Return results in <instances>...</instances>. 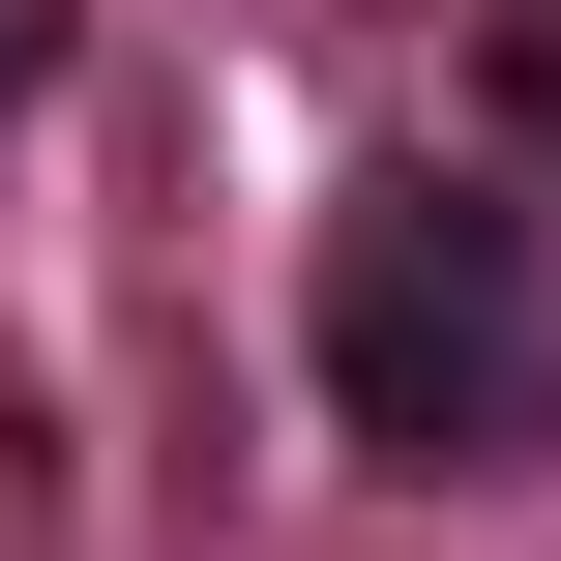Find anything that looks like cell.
Wrapping results in <instances>:
<instances>
[{"mask_svg": "<svg viewBox=\"0 0 561 561\" xmlns=\"http://www.w3.org/2000/svg\"><path fill=\"white\" fill-rule=\"evenodd\" d=\"M296 385H325V444H385V473H533L561 444V266H533V207H503L473 148L325 178V237H296Z\"/></svg>", "mask_w": 561, "mask_h": 561, "instance_id": "cell-1", "label": "cell"}, {"mask_svg": "<svg viewBox=\"0 0 561 561\" xmlns=\"http://www.w3.org/2000/svg\"><path fill=\"white\" fill-rule=\"evenodd\" d=\"M503 118H533V148H561V0H503Z\"/></svg>", "mask_w": 561, "mask_h": 561, "instance_id": "cell-2", "label": "cell"}, {"mask_svg": "<svg viewBox=\"0 0 561 561\" xmlns=\"http://www.w3.org/2000/svg\"><path fill=\"white\" fill-rule=\"evenodd\" d=\"M30 89H59V0H0V118H30Z\"/></svg>", "mask_w": 561, "mask_h": 561, "instance_id": "cell-3", "label": "cell"}]
</instances>
